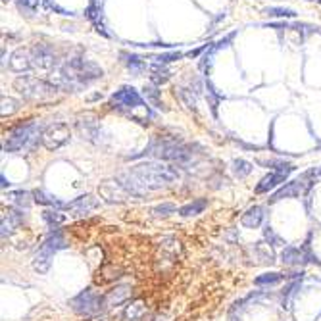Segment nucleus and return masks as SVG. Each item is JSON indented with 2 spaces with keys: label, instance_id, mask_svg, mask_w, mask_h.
Segmentation results:
<instances>
[{
  "label": "nucleus",
  "instance_id": "nucleus-1",
  "mask_svg": "<svg viewBox=\"0 0 321 321\" xmlns=\"http://www.w3.org/2000/svg\"><path fill=\"white\" fill-rule=\"evenodd\" d=\"M179 177V172L173 166L158 164V162H142L131 168L129 172L118 175V181L125 186L129 194L142 196L150 190H156L162 186L170 185Z\"/></svg>",
  "mask_w": 321,
  "mask_h": 321
},
{
  "label": "nucleus",
  "instance_id": "nucleus-2",
  "mask_svg": "<svg viewBox=\"0 0 321 321\" xmlns=\"http://www.w3.org/2000/svg\"><path fill=\"white\" fill-rule=\"evenodd\" d=\"M148 154L154 158L164 162H175L179 166H185L192 160V148L186 146L183 142H179L177 138H168V136H160L156 140H152L148 146Z\"/></svg>",
  "mask_w": 321,
  "mask_h": 321
},
{
  "label": "nucleus",
  "instance_id": "nucleus-3",
  "mask_svg": "<svg viewBox=\"0 0 321 321\" xmlns=\"http://www.w3.org/2000/svg\"><path fill=\"white\" fill-rule=\"evenodd\" d=\"M42 131L44 129H40V125L33 120L27 124L18 125L6 135L2 148H4V152H20V150L33 148L38 142V136H42Z\"/></svg>",
  "mask_w": 321,
  "mask_h": 321
},
{
  "label": "nucleus",
  "instance_id": "nucleus-4",
  "mask_svg": "<svg viewBox=\"0 0 321 321\" xmlns=\"http://www.w3.org/2000/svg\"><path fill=\"white\" fill-rule=\"evenodd\" d=\"M14 88L18 90L20 96H24L27 100H42L48 98L52 94H56L60 88L56 85H52L50 81L38 79L33 75H20L14 81Z\"/></svg>",
  "mask_w": 321,
  "mask_h": 321
},
{
  "label": "nucleus",
  "instance_id": "nucleus-5",
  "mask_svg": "<svg viewBox=\"0 0 321 321\" xmlns=\"http://www.w3.org/2000/svg\"><path fill=\"white\" fill-rule=\"evenodd\" d=\"M66 246V240H64V236L58 233V231H54L52 235L40 244V248L37 250V254H35V258H33V268H35V272L38 273H46L50 270V262H52V256L60 250V248Z\"/></svg>",
  "mask_w": 321,
  "mask_h": 321
},
{
  "label": "nucleus",
  "instance_id": "nucleus-6",
  "mask_svg": "<svg viewBox=\"0 0 321 321\" xmlns=\"http://www.w3.org/2000/svg\"><path fill=\"white\" fill-rule=\"evenodd\" d=\"M31 58H33V70H44V72H52L58 70L62 64L58 60L56 48L46 42H38L31 48Z\"/></svg>",
  "mask_w": 321,
  "mask_h": 321
},
{
  "label": "nucleus",
  "instance_id": "nucleus-7",
  "mask_svg": "<svg viewBox=\"0 0 321 321\" xmlns=\"http://www.w3.org/2000/svg\"><path fill=\"white\" fill-rule=\"evenodd\" d=\"M70 136H72L70 125L58 122V124H52L48 127H44L42 136H40V142L44 144L46 150H58L70 140Z\"/></svg>",
  "mask_w": 321,
  "mask_h": 321
},
{
  "label": "nucleus",
  "instance_id": "nucleus-8",
  "mask_svg": "<svg viewBox=\"0 0 321 321\" xmlns=\"http://www.w3.org/2000/svg\"><path fill=\"white\" fill-rule=\"evenodd\" d=\"M112 108H120V110H133V108H140L146 106L144 98L138 94V90L129 85H124L122 88H118L110 98Z\"/></svg>",
  "mask_w": 321,
  "mask_h": 321
},
{
  "label": "nucleus",
  "instance_id": "nucleus-9",
  "mask_svg": "<svg viewBox=\"0 0 321 321\" xmlns=\"http://www.w3.org/2000/svg\"><path fill=\"white\" fill-rule=\"evenodd\" d=\"M102 302H104V298L98 296L96 292L83 290L81 294H77V296L72 300V308H74L79 316H92L94 312H98V310L102 308Z\"/></svg>",
  "mask_w": 321,
  "mask_h": 321
},
{
  "label": "nucleus",
  "instance_id": "nucleus-10",
  "mask_svg": "<svg viewBox=\"0 0 321 321\" xmlns=\"http://www.w3.org/2000/svg\"><path fill=\"white\" fill-rule=\"evenodd\" d=\"M294 172V166H290V164H281V166H277L275 170H273L270 175H266L262 181H260L258 185H256V192L258 194H264V192H270L273 190L275 186H279L281 183H284V179L290 175V173Z\"/></svg>",
  "mask_w": 321,
  "mask_h": 321
},
{
  "label": "nucleus",
  "instance_id": "nucleus-11",
  "mask_svg": "<svg viewBox=\"0 0 321 321\" xmlns=\"http://www.w3.org/2000/svg\"><path fill=\"white\" fill-rule=\"evenodd\" d=\"M98 192L100 196L104 198L108 204H114V202H124L125 198H127V190H125V186L116 179V181H104L102 185L98 186Z\"/></svg>",
  "mask_w": 321,
  "mask_h": 321
},
{
  "label": "nucleus",
  "instance_id": "nucleus-12",
  "mask_svg": "<svg viewBox=\"0 0 321 321\" xmlns=\"http://www.w3.org/2000/svg\"><path fill=\"white\" fill-rule=\"evenodd\" d=\"M85 18L94 25L96 33H100L102 37H110V33L106 31V25H104L102 2H100V0H88V6H86V10H85Z\"/></svg>",
  "mask_w": 321,
  "mask_h": 321
},
{
  "label": "nucleus",
  "instance_id": "nucleus-13",
  "mask_svg": "<svg viewBox=\"0 0 321 321\" xmlns=\"http://www.w3.org/2000/svg\"><path fill=\"white\" fill-rule=\"evenodd\" d=\"M120 58H122V64L127 68V72L133 75V77H140V75L150 68L148 64L144 62L138 54H133V52H125V50H122V52H120Z\"/></svg>",
  "mask_w": 321,
  "mask_h": 321
},
{
  "label": "nucleus",
  "instance_id": "nucleus-14",
  "mask_svg": "<svg viewBox=\"0 0 321 321\" xmlns=\"http://www.w3.org/2000/svg\"><path fill=\"white\" fill-rule=\"evenodd\" d=\"M98 200L94 196H90V194H85V196H79L72 200V202H68L66 206H64V210L68 212H74L75 216H85L88 214L90 210H94V208H98Z\"/></svg>",
  "mask_w": 321,
  "mask_h": 321
},
{
  "label": "nucleus",
  "instance_id": "nucleus-15",
  "mask_svg": "<svg viewBox=\"0 0 321 321\" xmlns=\"http://www.w3.org/2000/svg\"><path fill=\"white\" fill-rule=\"evenodd\" d=\"M10 70L16 74H25L29 70H33V58H31V50L18 48L10 58Z\"/></svg>",
  "mask_w": 321,
  "mask_h": 321
},
{
  "label": "nucleus",
  "instance_id": "nucleus-16",
  "mask_svg": "<svg viewBox=\"0 0 321 321\" xmlns=\"http://www.w3.org/2000/svg\"><path fill=\"white\" fill-rule=\"evenodd\" d=\"M308 188V185L304 181H290L286 183L284 186H281L279 190H275L272 196H270V202H279V200H284V198H294V196H300L304 190Z\"/></svg>",
  "mask_w": 321,
  "mask_h": 321
},
{
  "label": "nucleus",
  "instance_id": "nucleus-17",
  "mask_svg": "<svg viewBox=\"0 0 321 321\" xmlns=\"http://www.w3.org/2000/svg\"><path fill=\"white\" fill-rule=\"evenodd\" d=\"M131 292H133L131 284H120V286L112 288L110 292H108V294L104 296V302H102V306H104V308H112V306H120V304H124L125 300H129V296H131Z\"/></svg>",
  "mask_w": 321,
  "mask_h": 321
},
{
  "label": "nucleus",
  "instance_id": "nucleus-18",
  "mask_svg": "<svg viewBox=\"0 0 321 321\" xmlns=\"http://www.w3.org/2000/svg\"><path fill=\"white\" fill-rule=\"evenodd\" d=\"M24 222V212L14 208V210H8L2 214V238H6L8 235H12L14 231L22 225Z\"/></svg>",
  "mask_w": 321,
  "mask_h": 321
},
{
  "label": "nucleus",
  "instance_id": "nucleus-19",
  "mask_svg": "<svg viewBox=\"0 0 321 321\" xmlns=\"http://www.w3.org/2000/svg\"><path fill=\"white\" fill-rule=\"evenodd\" d=\"M77 129L83 138L86 140H94V136L98 135V124L94 120V116H85V118H79L77 120Z\"/></svg>",
  "mask_w": 321,
  "mask_h": 321
},
{
  "label": "nucleus",
  "instance_id": "nucleus-20",
  "mask_svg": "<svg viewBox=\"0 0 321 321\" xmlns=\"http://www.w3.org/2000/svg\"><path fill=\"white\" fill-rule=\"evenodd\" d=\"M264 208L262 206H252V208H248L244 214H242V218H240V223H242V227H246V229H258L262 222H264Z\"/></svg>",
  "mask_w": 321,
  "mask_h": 321
},
{
  "label": "nucleus",
  "instance_id": "nucleus-21",
  "mask_svg": "<svg viewBox=\"0 0 321 321\" xmlns=\"http://www.w3.org/2000/svg\"><path fill=\"white\" fill-rule=\"evenodd\" d=\"M150 83L156 86H162L164 83H168L172 79V72L168 70V66L162 64H150Z\"/></svg>",
  "mask_w": 321,
  "mask_h": 321
},
{
  "label": "nucleus",
  "instance_id": "nucleus-22",
  "mask_svg": "<svg viewBox=\"0 0 321 321\" xmlns=\"http://www.w3.org/2000/svg\"><path fill=\"white\" fill-rule=\"evenodd\" d=\"M33 198H35V202L40 204V206H50V208H64V206H66V204H62L54 194H50V192L42 190V188H37V190L33 192Z\"/></svg>",
  "mask_w": 321,
  "mask_h": 321
},
{
  "label": "nucleus",
  "instance_id": "nucleus-23",
  "mask_svg": "<svg viewBox=\"0 0 321 321\" xmlns=\"http://www.w3.org/2000/svg\"><path fill=\"white\" fill-rule=\"evenodd\" d=\"M281 262L284 266H298L304 262V252L300 248H294V246H286L281 252Z\"/></svg>",
  "mask_w": 321,
  "mask_h": 321
},
{
  "label": "nucleus",
  "instance_id": "nucleus-24",
  "mask_svg": "<svg viewBox=\"0 0 321 321\" xmlns=\"http://www.w3.org/2000/svg\"><path fill=\"white\" fill-rule=\"evenodd\" d=\"M204 85H206V96H208L210 110H212V114H214V118H218V106H220V102L223 100V94L216 90V86L212 85L210 81H206Z\"/></svg>",
  "mask_w": 321,
  "mask_h": 321
},
{
  "label": "nucleus",
  "instance_id": "nucleus-25",
  "mask_svg": "<svg viewBox=\"0 0 321 321\" xmlns=\"http://www.w3.org/2000/svg\"><path fill=\"white\" fill-rule=\"evenodd\" d=\"M206 206H208V202L204 200V198H198L194 202H190V204H186L183 206L179 214L183 216V218H192V216H198V214H202V212L206 210Z\"/></svg>",
  "mask_w": 321,
  "mask_h": 321
},
{
  "label": "nucleus",
  "instance_id": "nucleus-26",
  "mask_svg": "<svg viewBox=\"0 0 321 321\" xmlns=\"http://www.w3.org/2000/svg\"><path fill=\"white\" fill-rule=\"evenodd\" d=\"M175 94L185 102V106L188 108V110H194V108H196V96L198 94L190 88V86H179V88H175Z\"/></svg>",
  "mask_w": 321,
  "mask_h": 321
},
{
  "label": "nucleus",
  "instance_id": "nucleus-27",
  "mask_svg": "<svg viewBox=\"0 0 321 321\" xmlns=\"http://www.w3.org/2000/svg\"><path fill=\"white\" fill-rule=\"evenodd\" d=\"M42 220H44V223L48 225V229L56 231L62 223H66V216L58 210H46V212H42Z\"/></svg>",
  "mask_w": 321,
  "mask_h": 321
},
{
  "label": "nucleus",
  "instance_id": "nucleus-28",
  "mask_svg": "<svg viewBox=\"0 0 321 321\" xmlns=\"http://www.w3.org/2000/svg\"><path fill=\"white\" fill-rule=\"evenodd\" d=\"M142 94H144V98H146V102L148 104H152L154 108H158V110H164V102H162L160 98V90H158V86L156 85H146L144 88H142Z\"/></svg>",
  "mask_w": 321,
  "mask_h": 321
},
{
  "label": "nucleus",
  "instance_id": "nucleus-29",
  "mask_svg": "<svg viewBox=\"0 0 321 321\" xmlns=\"http://www.w3.org/2000/svg\"><path fill=\"white\" fill-rule=\"evenodd\" d=\"M264 14L266 16H270V18H296V12L292 10V8H283V6H268V8H264Z\"/></svg>",
  "mask_w": 321,
  "mask_h": 321
},
{
  "label": "nucleus",
  "instance_id": "nucleus-30",
  "mask_svg": "<svg viewBox=\"0 0 321 321\" xmlns=\"http://www.w3.org/2000/svg\"><path fill=\"white\" fill-rule=\"evenodd\" d=\"M181 58H185V54H183V52H179V50H172V52H164V54H156V56H152L154 64H162V66H168V64L177 62V60H181Z\"/></svg>",
  "mask_w": 321,
  "mask_h": 321
},
{
  "label": "nucleus",
  "instance_id": "nucleus-31",
  "mask_svg": "<svg viewBox=\"0 0 321 321\" xmlns=\"http://www.w3.org/2000/svg\"><path fill=\"white\" fill-rule=\"evenodd\" d=\"M231 170H233V173H235V177H238V179H244V177H248L250 173H252V164L246 160H233V164H231Z\"/></svg>",
  "mask_w": 321,
  "mask_h": 321
},
{
  "label": "nucleus",
  "instance_id": "nucleus-32",
  "mask_svg": "<svg viewBox=\"0 0 321 321\" xmlns=\"http://www.w3.org/2000/svg\"><path fill=\"white\" fill-rule=\"evenodd\" d=\"M142 314H144V304H142L140 300H136V302H131V304L125 308V320L136 321Z\"/></svg>",
  "mask_w": 321,
  "mask_h": 321
},
{
  "label": "nucleus",
  "instance_id": "nucleus-33",
  "mask_svg": "<svg viewBox=\"0 0 321 321\" xmlns=\"http://www.w3.org/2000/svg\"><path fill=\"white\" fill-rule=\"evenodd\" d=\"M12 204L18 208V210H27L29 208V204H31V194L29 192H25V190H18V192H14L12 194Z\"/></svg>",
  "mask_w": 321,
  "mask_h": 321
},
{
  "label": "nucleus",
  "instance_id": "nucleus-34",
  "mask_svg": "<svg viewBox=\"0 0 321 321\" xmlns=\"http://www.w3.org/2000/svg\"><path fill=\"white\" fill-rule=\"evenodd\" d=\"M122 275V270L120 268H116V266H106V268H102L98 272V283H108V281H114V279H118Z\"/></svg>",
  "mask_w": 321,
  "mask_h": 321
},
{
  "label": "nucleus",
  "instance_id": "nucleus-35",
  "mask_svg": "<svg viewBox=\"0 0 321 321\" xmlns=\"http://www.w3.org/2000/svg\"><path fill=\"white\" fill-rule=\"evenodd\" d=\"M284 275L283 273H264V275H260L254 279V284H258V286H266V284H275L279 283V281H283Z\"/></svg>",
  "mask_w": 321,
  "mask_h": 321
},
{
  "label": "nucleus",
  "instance_id": "nucleus-36",
  "mask_svg": "<svg viewBox=\"0 0 321 321\" xmlns=\"http://www.w3.org/2000/svg\"><path fill=\"white\" fill-rule=\"evenodd\" d=\"M38 4H40V0H16L18 10L25 14V16H33V14L37 12Z\"/></svg>",
  "mask_w": 321,
  "mask_h": 321
},
{
  "label": "nucleus",
  "instance_id": "nucleus-37",
  "mask_svg": "<svg viewBox=\"0 0 321 321\" xmlns=\"http://www.w3.org/2000/svg\"><path fill=\"white\" fill-rule=\"evenodd\" d=\"M16 110H18V100L10 98V96H2V108H0L2 118H6V116H12Z\"/></svg>",
  "mask_w": 321,
  "mask_h": 321
},
{
  "label": "nucleus",
  "instance_id": "nucleus-38",
  "mask_svg": "<svg viewBox=\"0 0 321 321\" xmlns=\"http://www.w3.org/2000/svg\"><path fill=\"white\" fill-rule=\"evenodd\" d=\"M175 204H172V202H166V204H160V206H156L154 210H152V214L154 216H158V218H166V216H170V214H175Z\"/></svg>",
  "mask_w": 321,
  "mask_h": 321
},
{
  "label": "nucleus",
  "instance_id": "nucleus-39",
  "mask_svg": "<svg viewBox=\"0 0 321 321\" xmlns=\"http://www.w3.org/2000/svg\"><path fill=\"white\" fill-rule=\"evenodd\" d=\"M264 235H266V238L270 240V244H273V246H281L283 244V240H281V236L275 235V231H273L272 227H266V231H264Z\"/></svg>",
  "mask_w": 321,
  "mask_h": 321
},
{
  "label": "nucleus",
  "instance_id": "nucleus-40",
  "mask_svg": "<svg viewBox=\"0 0 321 321\" xmlns=\"http://www.w3.org/2000/svg\"><path fill=\"white\" fill-rule=\"evenodd\" d=\"M236 37V31H233V33H229V35H225L223 38H220L218 42H214V48H216V52L218 50H222V48H225V46H229L231 44V40Z\"/></svg>",
  "mask_w": 321,
  "mask_h": 321
},
{
  "label": "nucleus",
  "instance_id": "nucleus-41",
  "mask_svg": "<svg viewBox=\"0 0 321 321\" xmlns=\"http://www.w3.org/2000/svg\"><path fill=\"white\" fill-rule=\"evenodd\" d=\"M210 44H212V42H208V44H204V46H200V48L190 50V52H186L185 56H186V58H198V56H200L202 52H206V50L210 48Z\"/></svg>",
  "mask_w": 321,
  "mask_h": 321
},
{
  "label": "nucleus",
  "instance_id": "nucleus-42",
  "mask_svg": "<svg viewBox=\"0 0 321 321\" xmlns=\"http://www.w3.org/2000/svg\"><path fill=\"white\" fill-rule=\"evenodd\" d=\"M6 186H10V183H8V181H6V177L2 175V188H6Z\"/></svg>",
  "mask_w": 321,
  "mask_h": 321
},
{
  "label": "nucleus",
  "instance_id": "nucleus-43",
  "mask_svg": "<svg viewBox=\"0 0 321 321\" xmlns=\"http://www.w3.org/2000/svg\"><path fill=\"white\" fill-rule=\"evenodd\" d=\"M318 2H320V4H321V0H318Z\"/></svg>",
  "mask_w": 321,
  "mask_h": 321
},
{
  "label": "nucleus",
  "instance_id": "nucleus-44",
  "mask_svg": "<svg viewBox=\"0 0 321 321\" xmlns=\"http://www.w3.org/2000/svg\"><path fill=\"white\" fill-rule=\"evenodd\" d=\"M320 33H321V27H320Z\"/></svg>",
  "mask_w": 321,
  "mask_h": 321
},
{
  "label": "nucleus",
  "instance_id": "nucleus-45",
  "mask_svg": "<svg viewBox=\"0 0 321 321\" xmlns=\"http://www.w3.org/2000/svg\"><path fill=\"white\" fill-rule=\"evenodd\" d=\"M320 175H321V170H320Z\"/></svg>",
  "mask_w": 321,
  "mask_h": 321
}]
</instances>
